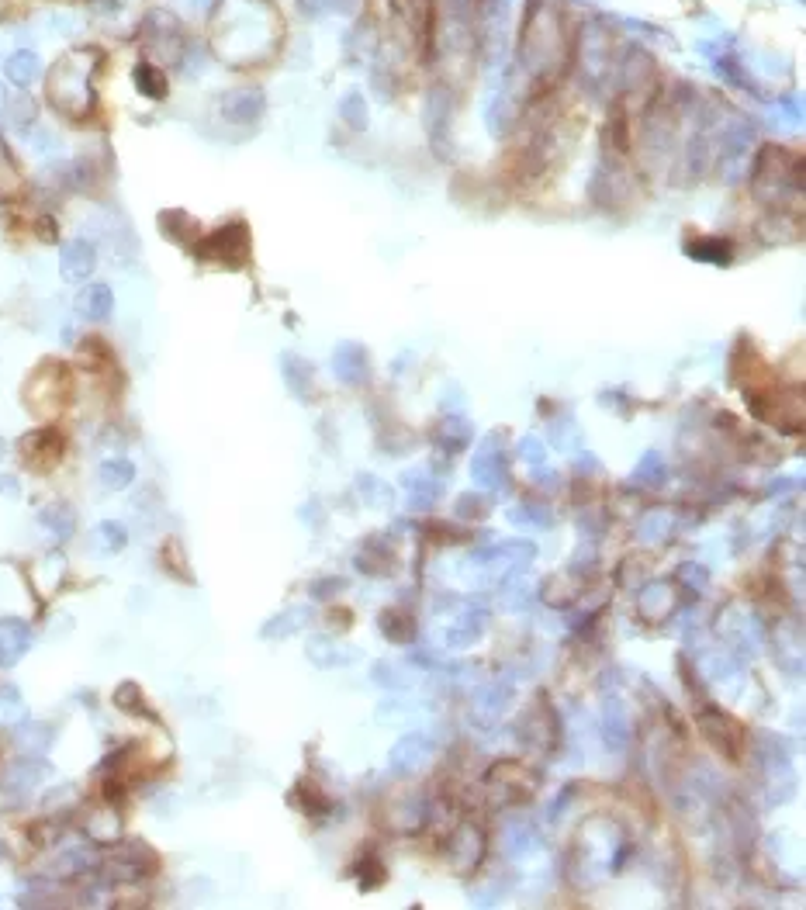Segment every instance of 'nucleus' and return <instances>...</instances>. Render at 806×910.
<instances>
[{"instance_id":"c9c22d12","label":"nucleus","mask_w":806,"mask_h":910,"mask_svg":"<svg viewBox=\"0 0 806 910\" xmlns=\"http://www.w3.org/2000/svg\"><path fill=\"white\" fill-rule=\"evenodd\" d=\"M4 104H7V97H4V87H0V108H4Z\"/></svg>"},{"instance_id":"9d476101","label":"nucleus","mask_w":806,"mask_h":910,"mask_svg":"<svg viewBox=\"0 0 806 910\" xmlns=\"http://www.w3.org/2000/svg\"><path fill=\"white\" fill-rule=\"evenodd\" d=\"M84 831L94 841H118V838H122V817H118L115 807H108V803H104V807H94L87 814Z\"/></svg>"},{"instance_id":"412c9836","label":"nucleus","mask_w":806,"mask_h":910,"mask_svg":"<svg viewBox=\"0 0 806 910\" xmlns=\"http://www.w3.org/2000/svg\"><path fill=\"white\" fill-rule=\"evenodd\" d=\"M672 606H675L672 585L654 582V585H647V589L640 592V613H644V616H668V613H672Z\"/></svg>"},{"instance_id":"20e7f679","label":"nucleus","mask_w":806,"mask_h":910,"mask_svg":"<svg viewBox=\"0 0 806 910\" xmlns=\"http://www.w3.org/2000/svg\"><path fill=\"white\" fill-rule=\"evenodd\" d=\"M45 776H52V769L45 762H39V755H32V758H18V762H11L4 769V779H0V789H4L7 796H14V800H21L25 793H32L35 786L45 779Z\"/></svg>"},{"instance_id":"423d86ee","label":"nucleus","mask_w":806,"mask_h":910,"mask_svg":"<svg viewBox=\"0 0 806 910\" xmlns=\"http://www.w3.org/2000/svg\"><path fill=\"white\" fill-rule=\"evenodd\" d=\"M32 648V627L18 616H0V668H14Z\"/></svg>"},{"instance_id":"7c9ffc66","label":"nucleus","mask_w":806,"mask_h":910,"mask_svg":"<svg viewBox=\"0 0 806 910\" xmlns=\"http://www.w3.org/2000/svg\"><path fill=\"white\" fill-rule=\"evenodd\" d=\"M689 250H692V257H696V260H717V263H720L717 250H720V253H730V243H723V239H720V243H710V239H706V243L689 246Z\"/></svg>"},{"instance_id":"f8f14e48","label":"nucleus","mask_w":806,"mask_h":910,"mask_svg":"<svg viewBox=\"0 0 806 910\" xmlns=\"http://www.w3.org/2000/svg\"><path fill=\"white\" fill-rule=\"evenodd\" d=\"M160 232L170 239V243L191 246V250H194V239L201 236L198 222H194V218L187 215V212H163L160 215Z\"/></svg>"},{"instance_id":"6e6552de","label":"nucleus","mask_w":806,"mask_h":910,"mask_svg":"<svg viewBox=\"0 0 806 910\" xmlns=\"http://www.w3.org/2000/svg\"><path fill=\"white\" fill-rule=\"evenodd\" d=\"M115 308V295H111L108 284H87L77 295V312L90 322H104Z\"/></svg>"},{"instance_id":"c756f323","label":"nucleus","mask_w":806,"mask_h":910,"mask_svg":"<svg viewBox=\"0 0 806 910\" xmlns=\"http://www.w3.org/2000/svg\"><path fill=\"white\" fill-rule=\"evenodd\" d=\"M679 582H685V585H692V589H703L706 582H710V575H706V568L703 564H682L679 568Z\"/></svg>"},{"instance_id":"aec40b11","label":"nucleus","mask_w":806,"mask_h":910,"mask_svg":"<svg viewBox=\"0 0 806 910\" xmlns=\"http://www.w3.org/2000/svg\"><path fill=\"white\" fill-rule=\"evenodd\" d=\"M94 866V855L87 848H66V852L56 855V866H52V876L59 879H73V876H84V872Z\"/></svg>"},{"instance_id":"cd10ccee","label":"nucleus","mask_w":806,"mask_h":910,"mask_svg":"<svg viewBox=\"0 0 806 910\" xmlns=\"http://www.w3.org/2000/svg\"><path fill=\"white\" fill-rule=\"evenodd\" d=\"M301 609H291V616L288 613H281V616H274V620L263 627V637H281V634H295V630L301 627Z\"/></svg>"},{"instance_id":"1a4fd4ad","label":"nucleus","mask_w":806,"mask_h":910,"mask_svg":"<svg viewBox=\"0 0 806 910\" xmlns=\"http://www.w3.org/2000/svg\"><path fill=\"white\" fill-rule=\"evenodd\" d=\"M450 852H454V862L461 869H474L481 862V852H485V838H481V831L474 824H464V827H457Z\"/></svg>"},{"instance_id":"b1692460","label":"nucleus","mask_w":806,"mask_h":910,"mask_svg":"<svg viewBox=\"0 0 806 910\" xmlns=\"http://www.w3.org/2000/svg\"><path fill=\"white\" fill-rule=\"evenodd\" d=\"M25 720V703H21L18 689L0 686V724H21Z\"/></svg>"},{"instance_id":"473e14b6","label":"nucleus","mask_w":806,"mask_h":910,"mask_svg":"<svg viewBox=\"0 0 806 910\" xmlns=\"http://www.w3.org/2000/svg\"><path fill=\"white\" fill-rule=\"evenodd\" d=\"M523 457H526V461H544V457H547L544 443L533 440V436H526V440H523Z\"/></svg>"},{"instance_id":"4468645a","label":"nucleus","mask_w":806,"mask_h":910,"mask_svg":"<svg viewBox=\"0 0 806 910\" xmlns=\"http://www.w3.org/2000/svg\"><path fill=\"white\" fill-rule=\"evenodd\" d=\"M502 475H506V464H502V450L495 447H481V454L474 457V478L485 488H499Z\"/></svg>"},{"instance_id":"f257e3e1","label":"nucleus","mask_w":806,"mask_h":910,"mask_svg":"<svg viewBox=\"0 0 806 910\" xmlns=\"http://www.w3.org/2000/svg\"><path fill=\"white\" fill-rule=\"evenodd\" d=\"M201 260H215L222 267H243L250 257V229L243 222H229L222 229H215L212 236H205L194 246Z\"/></svg>"},{"instance_id":"bb28decb","label":"nucleus","mask_w":806,"mask_h":910,"mask_svg":"<svg viewBox=\"0 0 806 910\" xmlns=\"http://www.w3.org/2000/svg\"><path fill=\"white\" fill-rule=\"evenodd\" d=\"M637 481L640 485H661V481H665V464H661V454H647L644 461L637 464Z\"/></svg>"},{"instance_id":"ddd939ff","label":"nucleus","mask_w":806,"mask_h":910,"mask_svg":"<svg viewBox=\"0 0 806 910\" xmlns=\"http://www.w3.org/2000/svg\"><path fill=\"white\" fill-rule=\"evenodd\" d=\"M426 741L423 737H402V741L395 744V751H391V765H395L402 776H412V772L419 769V765L426 762Z\"/></svg>"},{"instance_id":"5701e85b","label":"nucleus","mask_w":806,"mask_h":910,"mask_svg":"<svg viewBox=\"0 0 806 910\" xmlns=\"http://www.w3.org/2000/svg\"><path fill=\"white\" fill-rule=\"evenodd\" d=\"M94 540H97V547H101L104 554H118L128 544V530H125L122 523H115V520H104L94 530Z\"/></svg>"},{"instance_id":"72a5a7b5","label":"nucleus","mask_w":806,"mask_h":910,"mask_svg":"<svg viewBox=\"0 0 806 910\" xmlns=\"http://www.w3.org/2000/svg\"><path fill=\"white\" fill-rule=\"evenodd\" d=\"M0 495H18V481H14V478H0Z\"/></svg>"},{"instance_id":"6ab92c4d","label":"nucleus","mask_w":806,"mask_h":910,"mask_svg":"<svg viewBox=\"0 0 806 910\" xmlns=\"http://www.w3.org/2000/svg\"><path fill=\"white\" fill-rule=\"evenodd\" d=\"M135 87H139V94L153 97V101H160V97H167V73L160 70L156 63H149V59H142L139 66H135Z\"/></svg>"},{"instance_id":"f704fd0d","label":"nucleus","mask_w":806,"mask_h":910,"mask_svg":"<svg viewBox=\"0 0 806 910\" xmlns=\"http://www.w3.org/2000/svg\"><path fill=\"white\" fill-rule=\"evenodd\" d=\"M4 454H7V443H4V436H0V461H4Z\"/></svg>"},{"instance_id":"a878e982","label":"nucleus","mask_w":806,"mask_h":910,"mask_svg":"<svg viewBox=\"0 0 806 910\" xmlns=\"http://www.w3.org/2000/svg\"><path fill=\"white\" fill-rule=\"evenodd\" d=\"M115 706L125 713H149L146 699H142V689L135 686V682H122V686L115 689Z\"/></svg>"},{"instance_id":"9b49d317","label":"nucleus","mask_w":806,"mask_h":910,"mask_svg":"<svg viewBox=\"0 0 806 910\" xmlns=\"http://www.w3.org/2000/svg\"><path fill=\"white\" fill-rule=\"evenodd\" d=\"M391 564H395V551H391L384 537H371L364 544V551L357 554V568L367 571V575H388Z\"/></svg>"},{"instance_id":"393cba45","label":"nucleus","mask_w":806,"mask_h":910,"mask_svg":"<svg viewBox=\"0 0 806 910\" xmlns=\"http://www.w3.org/2000/svg\"><path fill=\"white\" fill-rule=\"evenodd\" d=\"M353 876H357L360 890H378L384 879H388V872H384V866L378 859H360L357 869H353Z\"/></svg>"},{"instance_id":"0eeeda50","label":"nucleus","mask_w":806,"mask_h":910,"mask_svg":"<svg viewBox=\"0 0 806 910\" xmlns=\"http://www.w3.org/2000/svg\"><path fill=\"white\" fill-rule=\"evenodd\" d=\"M94 263H97V253H94V246L84 243V239H73V243H66L63 253H59V270H63L66 281H84V277L94 274Z\"/></svg>"},{"instance_id":"2eb2a0df","label":"nucleus","mask_w":806,"mask_h":910,"mask_svg":"<svg viewBox=\"0 0 806 910\" xmlns=\"http://www.w3.org/2000/svg\"><path fill=\"white\" fill-rule=\"evenodd\" d=\"M52 737H56V727L52 724H21L18 734H14V741H18V748L25 751V755H45L52 744Z\"/></svg>"},{"instance_id":"7ed1b4c3","label":"nucleus","mask_w":806,"mask_h":910,"mask_svg":"<svg viewBox=\"0 0 806 910\" xmlns=\"http://www.w3.org/2000/svg\"><path fill=\"white\" fill-rule=\"evenodd\" d=\"M21 457H25V464L32 471L56 468L59 457H63V436L52 430V426H42V430L28 433L25 440H21Z\"/></svg>"},{"instance_id":"4be33fe9","label":"nucleus","mask_w":806,"mask_h":910,"mask_svg":"<svg viewBox=\"0 0 806 910\" xmlns=\"http://www.w3.org/2000/svg\"><path fill=\"white\" fill-rule=\"evenodd\" d=\"M4 73H7V80H11V84L25 87V84H32V80L39 77V59H35L32 52H14V56L4 63Z\"/></svg>"},{"instance_id":"39448f33","label":"nucleus","mask_w":806,"mask_h":910,"mask_svg":"<svg viewBox=\"0 0 806 910\" xmlns=\"http://www.w3.org/2000/svg\"><path fill=\"white\" fill-rule=\"evenodd\" d=\"M699 727H703L706 741H710L720 755H727V758L741 755V731H737L734 720H730L727 713H720V710L699 713Z\"/></svg>"},{"instance_id":"dca6fc26","label":"nucleus","mask_w":806,"mask_h":910,"mask_svg":"<svg viewBox=\"0 0 806 910\" xmlns=\"http://www.w3.org/2000/svg\"><path fill=\"white\" fill-rule=\"evenodd\" d=\"M381 634L395 644H412L416 641V620L409 613H398V609H384L381 620H378Z\"/></svg>"},{"instance_id":"f3484780","label":"nucleus","mask_w":806,"mask_h":910,"mask_svg":"<svg viewBox=\"0 0 806 910\" xmlns=\"http://www.w3.org/2000/svg\"><path fill=\"white\" fill-rule=\"evenodd\" d=\"M39 523L59 540L73 537V530H77V516H73V509L66 506V502H52V506H45L39 513Z\"/></svg>"},{"instance_id":"2f4dec72","label":"nucleus","mask_w":806,"mask_h":910,"mask_svg":"<svg viewBox=\"0 0 806 910\" xmlns=\"http://www.w3.org/2000/svg\"><path fill=\"white\" fill-rule=\"evenodd\" d=\"M343 585H346L343 578H326V582H319V589H312V596L315 599H329V596H336Z\"/></svg>"},{"instance_id":"c85d7f7f","label":"nucleus","mask_w":806,"mask_h":910,"mask_svg":"<svg viewBox=\"0 0 806 910\" xmlns=\"http://www.w3.org/2000/svg\"><path fill=\"white\" fill-rule=\"evenodd\" d=\"M485 509H488L485 499H481V495H474V492H467V495H461V499H457V516H461V520H481V516H485Z\"/></svg>"},{"instance_id":"f03ea898","label":"nucleus","mask_w":806,"mask_h":910,"mask_svg":"<svg viewBox=\"0 0 806 910\" xmlns=\"http://www.w3.org/2000/svg\"><path fill=\"white\" fill-rule=\"evenodd\" d=\"M149 872H156V852L142 841H125L122 852H115L104 862V876L111 883H139Z\"/></svg>"},{"instance_id":"a211bd4d","label":"nucleus","mask_w":806,"mask_h":910,"mask_svg":"<svg viewBox=\"0 0 806 910\" xmlns=\"http://www.w3.org/2000/svg\"><path fill=\"white\" fill-rule=\"evenodd\" d=\"M97 481H101V488H108V492H122L135 481V464L125 461V457H111V461H104L101 468H97Z\"/></svg>"}]
</instances>
